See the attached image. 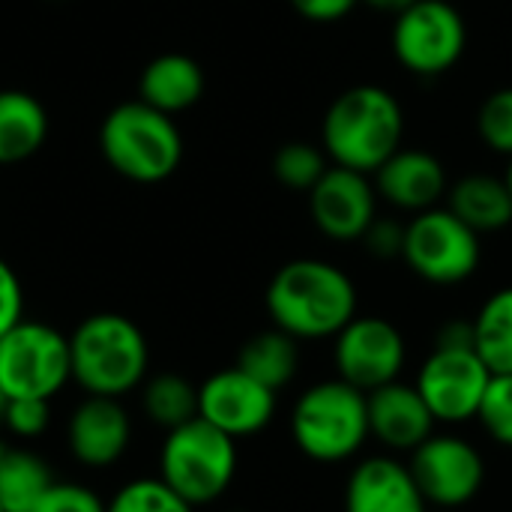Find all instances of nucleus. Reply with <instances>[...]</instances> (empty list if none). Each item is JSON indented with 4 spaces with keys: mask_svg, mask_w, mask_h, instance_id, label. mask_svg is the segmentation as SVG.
Masks as SVG:
<instances>
[{
    "mask_svg": "<svg viewBox=\"0 0 512 512\" xmlns=\"http://www.w3.org/2000/svg\"><path fill=\"white\" fill-rule=\"evenodd\" d=\"M291 435L312 462L336 465L354 459L369 441L366 393L342 378L309 387L291 411Z\"/></svg>",
    "mask_w": 512,
    "mask_h": 512,
    "instance_id": "obj_5",
    "label": "nucleus"
},
{
    "mask_svg": "<svg viewBox=\"0 0 512 512\" xmlns=\"http://www.w3.org/2000/svg\"><path fill=\"white\" fill-rule=\"evenodd\" d=\"M273 327L300 339H333L357 315V288L345 270L321 258H297L267 285Z\"/></svg>",
    "mask_w": 512,
    "mask_h": 512,
    "instance_id": "obj_1",
    "label": "nucleus"
},
{
    "mask_svg": "<svg viewBox=\"0 0 512 512\" xmlns=\"http://www.w3.org/2000/svg\"><path fill=\"white\" fill-rule=\"evenodd\" d=\"M105 512H192V504L183 501L162 477H147L126 483L108 501Z\"/></svg>",
    "mask_w": 512,
    "mask_h": 512,
    "instance_id": "obj_27",
    "label": "nucleus"
},
{
    "mask_svg": "<svg viewBox=\"0 0 512 512\" xmlns=\"http://www.w3.org/2000/svg\"><path fill=\"white\" fill-rule=\"evenodd\" d=\"M0 453H3V444H0Z\"/></svg>",
    "mask_w": 512,
    "mask_h": 512,
    "instance_id": "obj_39",
    "label": "nucleus"
},
{
    "mask_svg": "<svg viewBox=\"0 0 512 512\" xmlns=\"http://www.w3.org/2000/svg\"><path fill=\"white\" fill-rule=\"evenodd\" d=\"M51 408L48 399H6L0 423L18 438H36L48 429Z\"/></svg>",
    "mask_w": 512,
    "mask_h": 512,
    "instance_id": "obj_30",
    "label": "nucleus"
},
{
    "mask_svg": "<svg viewBox=\"0 0 512 512\" xmlns=\"http://www.w3.org/2000/svg\"><path fill=\"white\" fill-rule=\"evenodd\" d=\"M402 135V105L378 84H357L339 93L321 123L327 159L369 177L402 147Z\"/></svg>",
    "mask_w": 512,
    "mask_h": 512,
    "instance_id": "obj_2",
    "label": "nucleus"
},
{
    "mask_svg": "<svg viewBox=\"0 0 512 512\" xmlns=\"http://www.w3.org/2000/svg\"><path fill=\"white\" fill-rule=\"evenodd\" d=\"M24 318V291L15 270L0 258V336Z\"/></svg>",
    "mask_w": 512,
    "mask_h": 512,
    "instance_id": "obj_33",
    "label": "nucleus"
},
{
    "mask_svg": "<svg viewBox=\"0 0 512 512\" xmlns=\"http://www.w3.org/2000/svg\"><path fill=\"white\" fill-rule=\"evenodd\" d=\"M132 441V423L120 399L87 396L66 426L69 453L87 468H108L123 459Z\"/></svg>",
    "mask_w": 512,
    "mask_h": 512,
    "instance_id": "obj_15",
    "label": "nucleus"
},
{
    "mask_svg": "<svg viewBox=\"0 0 512 512\" xmlns=\"http://www.w3.org/2000/svg\"><path fill=\"white\" fill-rule=\"evenodd\" d=\"M435 348H474V321H447L435 336Z\"/></svg>",
    "mask_w": 512,
    "mask_h": 512,
    "instance_id": "obj_35",
    "label": "nucleus"
},
{
    "mask_svg": "<svg viewBox=\"0 0 512 512\" xmlns=\"http://www.w3.org/2000/svg\"><path fill=\"white\" fill-rule=\"evenodd\" d=\"M276 414V393L246 372L222 369L198 387V417L228 438H249L270 426Z\"/></svg>",
    "mask_w": 512,
    "mask_h": 512,
    "instance_id": "obj_14",
    "label": "nucleus"
},
{
    "mask_svg": "<svg viewBox=\"0 0 512 512\" xmlns=\"http://www.w3.org/2000/svg\"><path fill=\"white\" fill-rule=\"evenodd\" d=\"M333 339L336 372L351 387L372 393L384 384L399 381L408 360V345L393 321L375 315H354Z\"/></svg>",
    "mask_w": 512,
    "mask_h": 512,
    "instance_id": "obj_10",
    "label": "nucleus"
},
{
    "mask_svg": "<svg viewBox=\"0 0 512 512\" xmlns=\"http://www.w3.org/2000/svg\"><path fill=\"white\" fill-rule=\"evenodd\" d=\"M477 132L489 150L512 156V87H501L486 96L477 114Z\"/></svg>",
    "mask_w": 512,
    "mask_h": 512,
    "instance_id": "obj_29",
    "label": "nucleus"
},
{
    "mask_svg": "<svg viewBox=\"0 0 512 512\" xmlns=\"http://www.w3.org/2000/svg\"><path fill=\"white\" fill-rule=\"evenodd\" d=\"M360 3H366V6H372V9H378V12H387V15H402L408 6H414L417 0H360Z\"/></svg>",
    "mask_w": 512,
    "mask_h": 512,
    "instance_id": "obj_36",
    "label": "nucleus"
},
{
    "mask_svg": "<svg viewBox=\"0 0 512 512\" xmlns=\"http://www.w3.org/2000/svg\"><path fill=\"white\" fill-rule=\"evenodd\" d=\"M33 512H105V504L78 483H51V489L39 498Z\"/></svg>",
    "mask_w": 512,
    "mask_h": 512,
    "instance_id": "obj_31",
    "label": "nucleus"
},
{
    "mask_svg": "<svg viewBox=\"0 0 512 512\" xmlns=\"http://www.w3.org/2000/svg\"><path fill=\"white\" fill-rule=\"evenodd\" d=\"M48 111L27 90H0V165H15L42 150Z\"/></svg>",
    "mask_w": 512,
    "mask_h": 512,
    "instance_id": "obj_20",
    "label": "nucleus"
},
{
    "mask_svg": "<svg viewBox=\"0 0 512 512\" xmlns=\"http://www.w3.org/2000/svg\"><path fill=\"white\" fill-rule=\"evenodd\" d=\"M204 96V69L183 51L156 54L138 75V99L162 114H180Z\"/></svg>",
    "mask_w": 512,
    "mask_h": 512,
    "instance_id": "obj_19",
    "label": "nucleus"
},
{
    "mask_svg": "<svg viewBox=\"0 0 512 512\" xmlns=\"http://www.w3.org/2000/svg\"><path fill=\"white\" fill-rule=\"evenodd\" d=\"M369 435L390 453H414L426 438L435 435V417L414 384H384L366 393Z\"/></svg>",
    "mask_w": 512,
    "mask_h": 512,
    "instance_id": "obj_16",
    "label": "nucleus"
},
{
    "mask_svg": "<svg viewBox=\"0 0 512 512\" xmlns=\"http://www.w3.org/2000/svg\"><path fill=\"white\" fill-rule=\"evenodd\" d=\"M237 474V444L207 420L195 417L165 435L159 477L192 507L213 504Z\"/></svg>",
    "mask_w": 512,
    "mask_h": 512,
    "instance_id": "obj_6",
    "label": "nucleus"
},
{
    "mask_svg": "<svg viewBox=\"0 0 512 512\" xmlns=\"http://www.w3.org/2000/svg\"><path fill=\"white\" fill-rule=\"evenodd\" d=\"M504 180H507V186H510V195H512V156H510V168H507V177H504Z\"/></svg>",
    "mask_w": 512,
    "mask_h": 512,
    "instance_id": "obj_37",
    "label": "nucleus"
},
{
    "mask_svg": "<svg viewBox=\"0 0 512 512\" xmlns=\"http://www.w3.org/2000/svg\"><path fill=\"white\" fill-rule=\"evenodd\" d=\"M411 477L420 486L426 504L465 507L486 483L483 453L459 435H432L411 453Z\"/></svg>",
    "mask_w": 512,
    "mask_h": 512,
    "instance_id": "obj_11",
    "label": "nucleus"
},
{
    "mask_svg": "<svg viewBox=\"0 0 512 512\" xmlns=\"http://www.w3.org/2000/svg\"><path fill=\"white\" fill-rule=\"evenodd\" d=\"M54 474L45 459L30 450L0 453V507L3 512H33L39 498L51 489Z\"/></svg>",
    "mask_w": 512,
    "mask_h": 512,
    "instance_id": "obj_23",
    "label": "nucleus"
},
{
    "mask_svg": "<svg viewBox=\"0 0 512 512\" xmlns=\"http://www.w3.org/2000/svg\"><path fill=\"white\" fill-rule=\"evenodd\" d=\"M480 234L453 210L432 207L405 225L402 261L432 285H459L480 267Z\"/></svg>",
    "mask_w": 512,
    "mask_h": 512,
    "instance_id": "obj_8",
    "label": "nucleus"
},
{
    "mask_svg": "<svg viewBox=\"0 0 512 512\" xmlns=\"http://www.w3.org/2000/svg\"><path fill=\"white\" fill-rule=\"evenodd\" d=\"M489 381L492 372L474 348H432L414 387L438 423L459 426L477 417Z\"/></svg>",
    "mask_w": 512,
    "mask_h": 512,
    "instance_id": "obj_12",
    "label": "nucleus"
},
{
    "mask_svg": "<svg viewBox=\"0 0 512 512\" xmlns=\"http://www.w3.org/2000/svg\"><path fill=\"white\" fill-rule=\"evenodd\" d=\"M72 381L69 336L21 318L0 336V387L6 399H48Z\"/></svg>",
    "mask_w": 512,
    "mask_h": 512,
    "instance_id": "obj_7",
    "label": "nucleus"
},
{
    "mask_svg": "<svg viewBox=\"0 0 512 512\" xmlns=\"http://www.w3.org/2000/svg\"><path fill=\"white\" fill-rule=\"evenodd\" d=\"M468 45V27L456 6L444 0H417L393 24V51L414 75H444Z\"/></svg>",
    "mask_w": 512,
    "mask_h": 512,
    "instance_id": "obj_9",
    "label": "nucleus"
},
{
    "mask_svg": "<svg viewBox=\"0 0 512 512\" xmlns=\"http://www.w3.org/2000/svg\"><path fill=\"white\" fill-rule=\"evenodd\" d=\"M360 0H291V6L306 18V21H318V24H330L345 18L348 12H354Z\"/></svg>",
    "mask_w": 512,
    "mask_h": 512,
    "instance_id": "obj_34",
    "label": "nucleus"
},
{
    "mask_svg": "<svg viewBox=\"0 0 512 512\" xmlns=\"http://www.w3.org/2000/svg\"><path fill=\"white\" fill-rule=\"evenodd\" d=\"M3 408H6V393H3V387H0V417H3Z\"/></svg>",
    "mask_w": 512,
    "mask_h": 512,
    "instance_id": "obj_38",
    "label": "nucleus"
},
{
    "mask_svg": "<svg viewBox=\"0 0 512 512\" xmlns=\"http://www.w3.org/2000/svg\"><path fill=\"white\" fill-rule=\"evenodd\" d=\"M0 512H3V507H0Z\"/></svg>",
    "mask_w": 512,
    "mask_h": 512,
    "instance_id": "obj_40",
    "label": "nucleus"
},
{
    "mask_svg": "<svg viewBox=\"0 0 512 512\" xmlns=\"http://www.w3.org/2000/svg\"><path fill=\"white\" fill-rule=\"evenodd\" d=\"M237 369L246 372L249 378H255L258 384L270 387L273 393H279L282 387H288L300 369V348L297 339L288 336L285 330L273 327L264 333H255L237 354Z\"/></svg>",
    "mask_w": 512,
    "mask_h": 512,
    "instance_id": "obj_22",
    "label": "nucleus"
},
{
    "mask_svg": "<svg viewBox=\"0 0 512 512\" xmlns=\"http://www.w3.org/2000/svg\"><path fill=\"white\" fill-rule=\"evenodd\" d=\"M72 378L87 396L120 399L144 384L150 348L135 321L117 312L84 318L69 336Z\"/></svg>",
    "mask_w": 512,
    "mask_h": 512,
    "instance_id": "obj_3",
    "label": "nucleus"
},
{
    "mask_svg": "<svg viewBox=\"0 0 512 512\" xmlns=\"http://www.w3.org/2000/svg\"><path fill=\"white\" fill-rule=\"evenodd\" d=\"M99 147L105 162L132 183H162L183 159V135L174 117L141 99L108 111L99 129Z\"/></svg>",
    "mask_w": 512,
    "mask_h": 512,
    "instance_id": "obj_4",
    "label": "nucleus"
},
{
    "mask_svg": "<svg viewBox=\"0 0 512 512\" xmlns=\"http://www.w3.org/2000/svg\"><path fill=\"white\" fill-rule=\"evenodd\" d=\"M411 468L393 456L363 459L345 483V512H426Z\"/></svg>",
    "mask_w": 512,
    "mask_h": 512,
    "instance_id": "obj_18",
    "label": "nucleus"
},
{
    "mask_svg": "<svg viewBox=\"0 0 512 512\" xmlns=\"http://www.w3.org/2000/svg\"><path fill=\"white\" fill-rule=\"evenodd\" d=\"M474 351L492 375H512V288L495 291L474 318Z\"/></svg>",
    "mask_w": 512,
    "mask_h": 512,
    "instance_id": "obj_24",
    "label": "nucleus"
},
{
    "mask_svg": "<svg viewBox=\"0 0 512 512\" xmlns=\"http://www.w3.org/2000/svg\"><path fill=\"white\" fill-rule=\"evenodd\" d=\"M327 168H330L327 153L309 141H288L273 156V177L294 192H309L324 177Z\"/></svg>",
    "mask_w": 512,
    "mask_h": 512,
    "instance_id": "obj_26",
    "label": "nucleus"
},
{
    "mask_svg": "<svg viewBox=\"0 0 512 512\" xmlns=\"http://www.w3.org/2000/svg\"><path fill=\"white\" fill-rule=\"evenodd\" d=\"M447 198V210H453L477 234L504 231L512 222V195L504 177L468 174L447 192Z\"/></svg>",
    "mask_w": 512,
    "mask_h": 512,
    "instance_id": "obj_21",
    "label": "nucleus"
},
{
    "mask_svg": "<svg viewBox=\"0 0 512 512\" xmlns=\"http://www.w3.org/2000/svg\"><path fill=\"white\" fill-rule=\"evenodd\" d=\"M372 183L384 201L408 213L432 210L450 192L444 162L429 150H405V147H399L372 174Z\"/></svg>",
    "mask_w": 512,
    "mask_h": 512,
    "instance_id": "obj_17",
    "label": "nucleus"
},
{
    "mask_svg": "<svg viewBox=\"0 0 512 512\" xmlns=\"http://www.w3.org/2000/svg\"><path fill=\"white\" fill-rule=\"evenodd\" d=\"M234 512H240V510H234Z\"/></svg>",
    "mask_w": 512,
    "mask_h": 512,
    "instance_id": "obj_41",
    "label": "nucleus"
},
{
    "mask_svg": "<svg viewBox=\"0 0 512 512\" xmlns=\"http://www.w3.org/2000/svg\"><path fill=\"white\" fill-rule=\"evenodd\" d=\"M141 405H144V414L150 417V423L171 432L198 417V387L192 381H186L183 375L165 372V375L144 381Z\"/></svg>",
    "mask_w": 512,
    "mask_h": 512,
    "instance_id": "obj_25",
    "label": "nucleus"
},
{
    "mask_svg": "<svg viewBox=\"0 0 512 512\" xmlns=\"http://www.w3.org/2000/svg\"><path fill=\"white\" fill-rule=\"evenodd\" d=\"M309 213L315 228L339 243L360 240L378 216V192L369 174L330 165L309 189Z\"/></svg>",
    "mask_w": 512,
    "mask_h": 512,
    "instance_id": "obj_13",
    "label": "nucleus"
},
{
    "mask_svg": "<svg viewBox=\"0 0 512 512\" xmlns=\"http://www.w3.org/2000/svg\"><path fill=\"white\" fill-rule=\"evenodd\" d=\"M360 243L366 246L369 255H375L381 261L402 258V249H405V225L396 222V219L375 216L372 225L366 228V234L360 237Z\"/></svg>",
    "mask_w": 512,
    "mask_h": 512,
    "instance_id": "obj_32",
    "label": "nucleus"
},
{
    "mask_svg": "<svg viewBox=\"0 0 512 512\" xmlns=\"http://www.w3.org/2000/svg\"><path fill=\"white\" fill-rule=\"evenodd\" d=\"M477 420L495 444L512 450V375H492Z\"/></svg>",
    "mask_w": 512,
    "mask_h": 512,
    "instance_id": "obj_28",
    "label": "nucleus"
}]
</instances>
